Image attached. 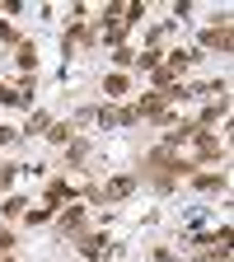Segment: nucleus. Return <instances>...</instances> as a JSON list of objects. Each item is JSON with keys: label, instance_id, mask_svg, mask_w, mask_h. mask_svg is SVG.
<instances>
[{"label": "nucleus", "instance_id": "2", "mask_svg": "<svg viewBox=\"0 0 234 262\" xmlns=\"http://www.w3.org/2000/svg\"><path fill=\"white\" fill-rule=\"evenodd\" d=\"M42 202H47V211H61V206L80 202V187L66 178V173H56V178H47V187H42Z\"/></svg>", "mask_w": 234, "mask_h": 262}, {"label": "nucleus", "instance_id": "5", "mask_svg": "<svg viewBox=\"0 0 234 262\" xmlns=\"http://www.w3.org/2000/svg\"><path fill=\"white\" fill-rule=\"evenodd\" d=\"M94 122L103 131H117V126H131L136 122V113H131L126 103H94Z\"/></svg>", "mask_w": 234, "mask_h": 262}, {"label": "nucleus", "instance_id": "4", "mask_svg": "<svg viewBox=\"0 0 234 262\" xmlns=\"http://www.w3.org/2000/svg\"><path fill=\"white\" fill-rule=\"evenodd\" d=\"M192 164H225V141L220 136H211V131H197L192 136Z\"/></svg>", "mask_w": 234, "mask_h": 262}, {"label": "nucleus", "instance_id": "17", "mask_svg": "<svg viewBox=\"0 0 234 262\" xmlns=\"http://www.w3.org/2000/svg\"><path fill=\"white\" fill-rule=\"evenodd\" d=\"M145 19V0H126V5H122V28H136Z\"/></svg>", "mask_w": 234, "mask_h": 262}, {"label": "nucleus", "instance_id": "18", "mask_svg": "<svg viewBox=\"0 0 234 262\" xmlns=\"http://www.w3.org/2000/svg\"><path fill=\"white\" fill-rule=\"evenodd\" d=\"M47 220H56V211H47V206H28L24 211V225L33 229V225H47Z\"/></svg>", "mask_w": 234, "mask_h": 262}, {"label": "nucleus", "instance_id": "19", "mask_svg": "<svg viewBox=\"0 0 234 262\" xmlns=\"http://www.w3.org/2000/svg\"><path fill=\"white\" fill-rule=\"evenodd\" d=\"M24 173V164H14V159H5V164H0V192H10V183Z\"/></svg>", "mask_w": 234, "mask_h": 262}, {"label": "nucleus", "instance_id": "1", "mask_svg": "<svg viewBox=\"0 0 234 262\" xmlns=\"http://www.w3.org/2000/svg\"><path fill=\"white\" fill-rule=\"evenodd\" d=\"M197 42H202L206 52H220V56H225V52L234 47V24H229V14H216L211 28H202V38H197Z\"/></svg>", "mask_w": 234, "mask_h": 262}, {"label": "nucleus", "instance_id": "11", "mask_svg": "<svg viewBox=\"0 0 234 262\" xmlns=\"http://www.w3.org/2000/svg\"><path fill=\"white\" fill-rule=\"evenodd\" d=\"M42 136H47V145H61V150H66V145H71V136H75V122H71V117H52V126L42 131Z\"/></svg>", "mask_w": 234, "mask_h": 262}, {"label": "nucleus", "instance_id": "20", "mask_svg": "<svg viewBox=\"0 0 234 262\" xmlns=\"http://www.w3.org/2000/svg\"><path fill=\"white\" fill-rule=\"evenodd\" d=\"M0 42H5V47H19V42H24V33H19L10 19H0Z\"/></svg>", "mask_w": 234, "mask_h": 262}, {"label": "nucleus", "instance_id": "24", "mask_svg": "<svg viewBox=\"0 0 234 262\" xmlns=\"http://www.w3.org/2000/svg\"><path fill=\"white\" fill-rule=\"evenodd\" d=\"M0 262H10V257H0Z\"/></svg>", "mask_w": 234, "mask_h": 262}, {"label": "nucleus", "instance_id": "7", "mask_svg": "<svg viewBox=\"0 0 234 262\" xmlns=\"http://www.w3.org/2000/svg\"><path fill=\"white\" fill-rule=\"evenodd\" d=\"M229 117V94H220V98H211V103L202 108V117H197V126H202V131H211V126H220Z\"/></svg>", "mask_w": 234, "mask_h": 262}, {"label": "nucleus", "instance_id": "23", "mask_svg": "<svg viewBox=\"0 0 234 262\" xmlns=\"http://www.w3.org/2000/svg\"><path fill=\"white\" fill-rule=\"evenodd\" d=\"M150 257H155V262H183V257H178V253H169V248H155Z\"/></svg>", "mask_w": 234, "mask_h": 262}, {"label": "nucleus", "instance_id": "16", "mask_svg": "<svg viewBox=\"0 0 234 262\" xmlns=\"http://www.w3.org/2000/svg\"><path fill=\"white\" fill-rule=\"evenodd\" d=\"M28 211V192H14V196H5V206H0V215L5 220H19Z\"/></svg>", "mask_w": 234, "mask_h": 262}, {"label": "nucleus", "instance_id": "6", "mask_svg": "<svg viewBox=\"0 0 234 262\" xmlns=\"http://www.w3.org/2000/svg\"><path fill=\"white\" fill-rule=\"evenodd\" d=\"M71 244H75V248H80V257H89V262H94V257H103V253L113 248L108 229H89V234H75Z\"/></svg>", "mask_w": 234, "mask_h": 262}, {"label": "nucleus", "instance_id": "15", "mask_svg": "<svg viewBox=\"0 0 234 262\" xmlns=\"http://www.w3.org/2000/svg\"><path fill=\"white\" fill-rule=\"evenodd\" d=\"M159 66H164V52H159V47H145V52H136V71H141V75L159 71Z\"/></svg>", "mask_w": 234, "mask_h": 262}, {"label": "nucleus", "instance_id": "13", "mask_svg": "<svg viewBox=\"0 0 234 262\" xmlns=\"http://www.w3.org/2000/svg\"><path fill=\"white\" fill-rule=\"evenodd\" d=\"M47 126H52V113H42V108H38V113H28V117H24V126H19V136H42Z\"/></svg>", "mask_w": 234, "mask_h": 262}, {"label": "nucleus", "instance_id": "9", "mask_svg": "<svg viewBox=\"0 0 234 262\" xmlns=\"http://www.w3.org/2000/svg\"><path fill=\"white\" fill-rule=\"evenodd\" d=\"M122 94H131V75L126 71H108L103 75V103H117Z\"/></svg>", "mask_w": 234, "mask_h": 262}, {"label": "nucleus", "instance_id": "22", "mask_svg": "<svg viewBox=\"0 0 234 262\" xmlns=\"http://www.w3.org/2000/svg\"><path fill=\"white\" fill-rule=\"evenodd\" d=\"M10 248H14V229H0V257H5Z\"/></svg>", "mask_w": 234, "mask_h": 262}, {"label": "nucleus", "instance_id": "14", "mask_svg": "<svg viewBox=\"0 0 234 262\" xmlns=\"http://www.w3.org/2000/svg\"><path fill=\"white\" fill-rule=\"evenodd\" d=\"M192 61H197V52H183V47H174L169 56H164V71H174V75H183V71H187Z\"/></svg>", "mask_w": 234, "mask_h": 262}, {"label": "nucleus", "instance_id": "12", "mask_svg": "<svg viewBox=\"0 0 234 262\" xmlns=\"http://www.w3.org/2000/svg\"><path fill=\"white\" fill-rule=\"evenodd\" d=\"M187 183L202 187V192H225V187H229V173H225V169H220V173H192Z\"/></svg>", "mask_w": 234, "mask_h": 262}, {"label": "nucleus", "instance_id": "8", "mask_svg": "<svg viewBox=\"0 0 234 262\" xmlns=\"http://www.w3.org/2000/svg\"><path fill=\"white\" fill-rule=\"evenodd\" d=\"M61 164H66V169H75V173H80L84 164H89V141H84V136H71V145L61 150Z\"/></svg>", "mask_w": 234, "mask_h": 262}, {"label": "nucleus", "instance_id": "10", "mask_svg": "<svg viewBox=\"0 0 234 262\" xmlns=\"http://www.w3.org/2000/svg\"><path fill=\"white\" fill-rule=\"evenodd\" d=\"M14 66H19V75H38V42L33 38H24L14 47Z\"/></svg>", "mask_w": 234, "mask_h": 262}, {"label": "nucleus", "instance_id": "3", "mask_svg": "<svg viewBox=\"0 0 234 262\" xmlns=\"http://www.w3.org/2000/svg\"><path fill=\"white\" fill-rule=\"evenodd\" d=\"M84 220H89V206H84V202L61 206V211H56V234H61V239H75V234H84Z\"/></svg>", "mask_w": 234, "mask_h": 262}, {"label": "nucleus", "instance_id": "21", "mask_svg": "<svg viewBox=\"0 0 234 262\" xmlns=\"http://www.w3.org/2000/svg\"><path fill=\"white\" fill-rule=\"evenodd\" d=\"M113 61H117L113 71H126V66H136V52H131V47L122 42V47H113Z\"/></svg>", "mask_w": 234, "mask_h": 262}]
</instances>
